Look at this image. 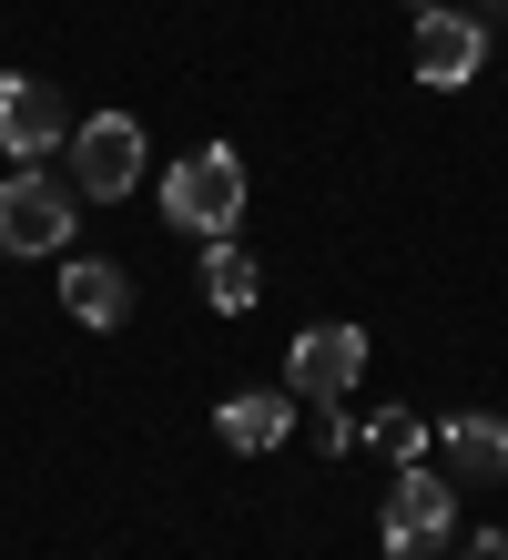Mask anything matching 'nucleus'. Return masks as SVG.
<instances>
[{"label": "nucleus", "mask_w": 508, "mask_h": 560, "mask_svg": "<svg viewBox=\"0 0 508 560\" xmlns=\"http://www.w3.org/2000/svg\"><path fill=\"white\" fill-rule=\"evenodd\" d=\"M163 214H174L184 235L224 245L234 224H245V153H234V143H193L174 174H163Z\"/></svg>", "instance_id": "1"}, {"label": "nucleus", "mask_w": 508, "mask_h": 560, "mask_svg": "<svg viewBox=\"0 0 508 560\" xmlns=\"http://www.w3.org/2000/svg\"><path fill=\"white\" fill-rule=\"evenodd\" d=\"M448 530H458V489L437 479V469H397L387 510H377L387 560H427V550H448Z\"/></svg>", "instance_id": "2"}, {"label": "nucleus", "mask_w": 508, "mask_h": 560, "mask_svg": "<svg viewBox=\"0 0 508 560\" xmlns=\"http://www.w3.org/2000/svg\"><path fill=\"white\" fill-rule=\"evenodd\" d=\"M72 245V194L51 174H11L0 184V255H61Z\"/></svg>", "instance_id": "3"}, {"label": "nucleus", "mask_w": 508, "mask_h": 560, "mask_svg": "<svg viewBox=\"0 0 508 560\" xmlns=\"http://www.w3.org/2000/svg\"><path fill=\"white\" fill-rule=\"evenodd\" d=\"M356 377H366V326H305L295 357H285V387L316 398V408H335Z\"/></svg>", "instance_id": "4"}, {"label": "nucleus", "mask_w": 508, "mask_h": 560, "mask_svg": "<svg viewBox=\"0 0 508 560\" xmlns=\"http://www.w3.org/2000/svg\"><path fill=\"white\" fill-rule=\"evenodd\" d=\"M72 163H82V194H92V205L132 194V184H143V122H132V113H92L82 143H72Z\"/></svg>", "instance_id": "5"}, {"label": "nucleus", "mask_w": 508, "mask_h": 560, "mask_svg": "<svg viewBox=\"0 0 508 560\" xmlns=\"http://www.w3.org/2000/svg\"><path fill=\"white\" fill-rule=\"evenodd\" d=\"M488 72V31L468 11H417V82L427 92H468Z\"/></svg>", "instance_id": "6"}, {"label": "nucleus", "mask_w": 508, "mask_h": 560, "mask_svg": "<svg viewBox=\"0 0 508 560\" xmlns=\"http://www.w3.org/2000/svg\"><path fill=\"white\" fill-rule=\"evenodd\" d=\"M437 479L448 489H498L508 479V428L498 418H448L437 428Z\"/></svg>", "instance_id": "7"}, {"label": "nucleus", "mask_w": 508, "mask_h": 560, "mask_svg": "<svg viewBox=\"0 0 508 560\" xmlns=\"http://www.w3.org/2000/svg\"><path fill=\"white\" fill-rule=\"evenodd\" d=\"M72 122H61V92L31 82V72H0V143L11 153H51Z\"/></svg>", "instance_id": "8"}, {"label": "nucleus", "mask_w": 508, "mask_h": 560, "mask_svg": "<svg viewBox=\"0 0 508 560\" xmlns=\"http://www.w3.org/2000/svg\"><path fill=\"white\" fill-rule=\"evenodd\" d=\"M61 306H72V326L113 337V326L132 316V276H122V266H102V255H72V266H61Z\"/></svg>", "instance_id": "9"}, {"label": "nucleus", "mask_w": 508, "mask_h": 560, "mask_svg": "<svg viewBox=\"0 0 508 560\" xmlns=\"http://www.w3.org/2000/svg\"><path fill=\"white\" fill-rule=\"evenodd\" d=\"M285 428H295V398H255V387H245V398H224V408H214V439H224L234 458H264Z\"/></svg>", "instance_id": "10"}, {"label": "nucleus", "mask_w": 508, "mask_h": 560, "mask_svg": "<svg viewBox=\"0 0 508 560\" xmlns=\"http://www.w3.org/2000/svg\"><path fill=\"white\" fill-rule=\"evenodd\" d=\"M255 295H264V276H255V255H245V245H203V306L245 316Z\"/></svg>", "instance_id": "11"}, {"label": "nucleus", "mask_w": 508, "mask_h": 560, "mask_svg": "<svg viewBox=\"0 0 508 560\" xmlns=\"http://www.w3.org/2000/svg\"><path fill=\"white\" fill-rule=\"evenodd\" d=\"M377 439H387V448L406 458V469H417V448H437V439H427V428H417V418H387V428H377Z\"/></svg>", "instance_id": "12"}, {"label": "nucleus", "mask_w": 508, "mask_h": 560, "mask_svg": "<svg viewBox=\"0 0 508 560\" xmlns=\"http://www.w3.org/2000/svg\"><path fill=\"white\" fill-rule=\"evenodd\" d=\"M458 560H508V530H479V540H468Z\"/></svg>", "instance_id": "13"}]
</instances>
